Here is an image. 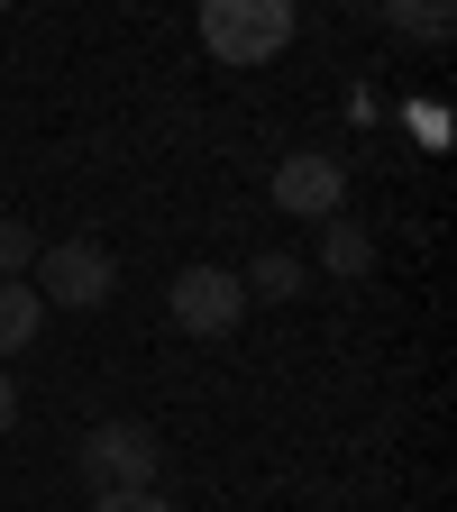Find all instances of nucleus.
Segmentation results:
<instances>
[{"instance_id": "1", "label": "nucleus", "mask_w": 457, "mask_h": 512, "mask_svg": "<svg viewBox=\"0 0 457 512\" xmlns=\"http://www.w3.org/2000/svg\"><path fill=\"white\" fill-rule=\"evenodd\" d=\"M202 46L211 64H275L293 46V0H202Z\"/></svg>"}, {"instance_id": "2", "label": "nucleus", "mask_w": 457, "mask_h": 512, "mask_svg": "<svg viewBox=\"0 0 457 512\" xmlns=\"http://www.w3.org/2000/svg\"><path fill=\"white\" fill-rule=\"evenodd\" d=\"M37 302L46 311H101L110 293H119V256L101 247V238H55L46 256H37Z\"/></svg>"}, {"instance_id": "3", "label": "nucleus", "mask_w": 457, "mask_h": 512, "mask_svg": "<svg viewBox=\"0 0 457 512\" xmlns=\"http://www.w3.org/2000/svg\"><path fill=\"white\" fill-rule=\"evenodd\" d=\"M83 476H92V494L156 485L165 476V439L147 421H101V430H83Z\"/></svg>"}, {"instance_id": "4", "label": "nucleus", "mask_w": 457, "mask_h": 512, "mask_svg": "<svg viewBox=\"0 0 457 512\" xmlns=\"http://www.w3.org/2000/svg\"><path fill=\"white\" fill-rule=\"evenodd\" d=\"M165 302H174V330L183 339H229L238 320H247V284L229 266H183L165 284Z\"/></svg>"}, {"instance_id": "5", "label": "nucleus", "mask_w": 457, "mask_h": 512, "mask_svg": "<svg viewBox=\"0 0 457 512\" xmlns=\"http://www.w3.org/2000/svg\"><path fill=\"white\" fill-rule=\"evenodd\" d=\"M275 211L284 220H339L348 211V165L330 147H293L275 165Z\"/></svg>"}, {"instance_id": "6", "label": "nucleus", "mask_w": 457, "mask_h": 512, "mask_svg": "<svg viewBox=\"0 0 457 512\" xmlns=\"http://www.w3.org/2000/svg\"><path fill=\"white\" fill-rule=\"evenodd\" d=\"M37 330H46V302H37V284H28V275H0V357L37 348Z\"/></svg>"}, {"instance_id": "7", "label": "nucleus", "mask_w": 457, "mask_h": 512, "mask_svg": "<svg viewBox=\"0 0 457 512\" xmlns=\"http://www.w3.org/2000/svg\"><path fill=\"white\" fill-rule=\"evenodd\" d=\"M375 10H384V28L412 37V46H439L457 28V0H375Z\"/></svg>"}, {"instance_id": "8", "label": "nucleus", "mask_w": 457, "mask_h": 512, "mask_svg": "<svg viewBox=\"0 0 457 512\" xmlns=\"http://www.w3.org/2000/svg\"><path fill=\"white\" fill-rule=\"evenodd\" d=\"M320 266H330V275H366L375 266V238L339 211V220H320Z\"/></svg>"}, {"instance_id": "9", "label": "nucleus", "mask_w": 457, "mask_h": 512, "mask_svg": "<svg viewBox=\"0 0 457 512\" xmlns=\"http://www.w3.org/2000/svg\"><path fill=\"white\" fill-rule=\"evenodd\" d=\"M238 284H247V302H293V293H302V256L266 247V256H256V266L238 275Z\"/></svg>"}, {"instance_id": "10", "label": "nucleus", "mask_w": 457, "mask_h": 512, "mask_svg": "<svg viewBox=\"0 0 457 512\" xmlns=\"http://www.w3.org/2000/svg\"><path fill=\"white\" fill-rule=\"evenodd\" d=\"M28 256H37V229L28 220H0V275H28Z\"/></svg>"}, {"instance_id": "11", "label": "nucleus", "mask_w": 457, "mask_h": 512, "mask_svg": "<svg viewBox=\"0 0 457 512\" xmlns=\"http://www.w3.org/2000/svg\"><path fill=\"white\" fill-rule=\"evenodd\" d=\"M92 512H174L156 485H128V494H92Z\"/></svg>"}, {"instance_id": "12", "label": "nucleus", "mask_w": 457, "mask_h": 512, "mask_svg": "<svg viewBox=\"0 0 457 512\" xmlns=\"http://www.w3.org/2000/svg\"><path fill=\"white\" fill-rule=\"evenodd\" d=\"M19 421V384H10V366H0V430Z\"/></svg>"}, {"instance_id": "13", "label": "nucleus", "mask_w": 457, "mask_h": 512, "mask_svg": "<svg viewBox=\"0 0 457 512\" xmlns=\"http://www.w3.org/2000/svg\"><path fill=\"white\" fill-rule=\"evenodd\" d=\"M348 10H375V0H348Z\"/></svg>"}, {"instance_id": "14", "label": "nucleus", "mask_w": 457, "mask_h": 512, "mask_svg": "<svg viewBox=\"0 0 457 512\" xmlns=\"http://www.w3.org/2000/svg\"><path fill=\"white\" fill-rule=\"evenodd\" d=\"M0 10H10V0H0Z\"/></svg>"}]
</instances>
